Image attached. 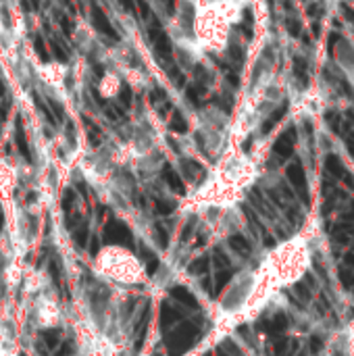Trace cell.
Segmentation results:
<instances>
[{
    "mask_svg": "<svg viewBox=\"0 0 354 356\" xmlns=\"http://www.w3.org/2000/svg\"><path fill=\"white\" fill-rule=\"evenodd\" d=\"M252 0H179L169 33L179 50L194 56H221Z\"/></svg>",
    "mask_w": 354,
    "mask_h": 356,
    "instance_id": "1",
    "label": "cell"
},
{
    "mask_svg": "<svg viewBox=\"0 0 354 356\" xmlns=\"http://www.w3.org/2000/svg\"><path fill=\"white\" fill-rule=\"evenodd\" d=\"M261 165L255 154L242 148H227L215 163L204 181L184 200L186 213H198L204 207L240 204L246 192L259 181Z\"/></svg>",
    "mask_w": 354,
    "mask_h": 356,
    "instance_id": "2",
    "label": "cell"
},
{
    "mask_svg": "<svg viewBox=\"0 0 354 356\" xmlns=\"http://www.w3.org/2000/svg\"><path fill=\"white\" fill-rule=\"evenodd\" d=\"M313 246L315 240L309 232H300L273 246L255 267L259 286L271 296H282L286 290L300 284L313 265Z\"/></svg>",
    "mask_w": 354,
    "mask_h": 356,
    "instance_id": "3",
    "label": "cell"
},
{
    "mask_svg": "<svg viewBox=\"0 0 354 356\" xmlns=\"http://www.w3.org/2000/svg\"><path fill=\"white\" fill-rule=\"evenodd\" d=\"M261 315L257 307V269L246 267L238 271L215 307V338L232 332L240 323L252 321Z\"/></svg>",
    "mask_w": 354,
    "mask_h": 356,
    "instance_id": "4",
    "label": "cell"
},
{
    "mask_svg": "<svg viewBox=\"0 0 354 356\" xmlns=\"http://www.w3.org/2000/svg\"><path fill=\"white\" fill-rule=\"evenodd\" d=\"M92 273L117 288L129 290V288H138L150 282L148 273H146V265L125 246H104L98 250L94 265H92Z\"/></svg>",
    "mask_w": 354,
    "mask_h": 356,
    "instance_id": "5",
    "label": "cell"
},
{
    "mask_svg": "<svg viewBox=\"0 0 354 356\" xmlns=\"http://www.w3.org/2000/svg\"><path fill=\"white\" fill-rule=\"evenodd\" d=\"M194 134L200 150L215 163L227 148H232V117L219 108H204L196 117Z\"/></svg>",
    "mask_w": 354,
    "mask_h": 356,
    "instance_id": "6",
    "label": "cell"
},
{
    "mask_svg": "<svg viewBox=\"0 0 354 356\" xmlns=\"http://www.w3.org/2000/svg\"><path fill=\"white\" fill-rule=\"evenodd\" d=\"M29 315L35 330H52L67 323V309L54 294V288H46L33 296H29Z\"/></svg>",
    "mask_w": 354,
    "mask_h": 356,
    "instance_id": "7",
    "label": "cell"
},
{
    "mask_svg": "<svg viewBox=\"0 0 354 356\" xmlns=\"http://www.w3.org/2000/svg\"><path fill=\"white\" fill-rule=\"evenodd\" d=\"M332 60H334V69L338 71L340 79L351 90H354V38L344 35L334 44Z\"/></svg>",
    "mask_w": 354,
    "mask_h": 356,
    "instance_id": "8",
    "label": "cell"
},
{
    "mask_svg": "<svg viewBox=\"0 0 354 356\" xmlns=\"http://www.w3.org/2000/svg\"><path fill=\"white\" fill-rule=\"evenodd\" d=\"M244 213L240 209V204H234V207H225L217 219V223L213 225V234L217 238H232L236 234H240L244 229Z\"/></svg>",
    "mask_w": 354,
    "mask_h": 356,
    "instance_id": "9",
    "label": "cell"
},
{
    "mask_svg": "<svg viewBox=\"0 0 354 356\" xmlns=\"http://www.w3.org/2000/svg\"><path fill=\"white\" fill-rule=\"evenodd\" d=\"M325 356H354V327L344 325L330 334Z\"/></svg>",
    "mask_w": 354,
    "mask_h": 356,
    "instance_id": "10",
    "label": "cell"
},
{
    "mask_svg": "<svg viewBox=\"0 0 354 356\" xmlns=\"http://www.w3.org/2000/svg\"><path fill=\"white\" fill-rule=\"evenodd\" d=\"M0 356H15L13 344H0Z\"/></svg>",
    "mask_w": 354,
    "mask_h": 356,
    "instance_id": "11",
    "label": "cell"
}]
</instances>
